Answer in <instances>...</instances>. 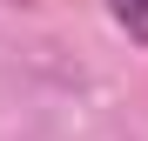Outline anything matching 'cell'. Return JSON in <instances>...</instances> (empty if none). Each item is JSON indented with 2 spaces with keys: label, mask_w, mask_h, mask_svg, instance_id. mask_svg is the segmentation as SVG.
Masks as SVG:
<instances>
[{
  "label": "cell",
  "mask_w": 148,
  "mask_h": 141,
  "mask_svg": "<svg viewBox=\"0 0 148 141\" xmlns=\"http://www.w3.org/2000/svg\"><path fill=\"white\" fill-rule=\"evenodd\" d=\"M108 14L128 27V40H141V47H148V0H108Z\"/></svg>",
  "instance_id": "cell-1"
}]
</instances>
